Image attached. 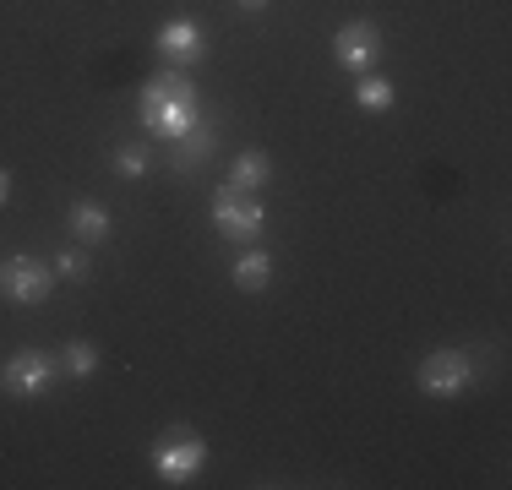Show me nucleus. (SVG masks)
I'll return each mask as SVG.
<instances>
[{"mask_svg":"<svg viewBox=\"0 0 512 490\" xmlns=\"http://www.w3.org/2000/svg\"><path fill=\"white\" fill-rule=\"evenodd\" d=\"M137 120H142V131H148V137H158V142L186 137V131L202 120V93H197V82H191L186 71H175V66L153 71V77L142 82V93H137Z\"/></svg>","mask_w":512,"mask_h":490,"instance_id":"nucleus-1","label":"nucleus"},{"mask_svg":"<svg viewBox=\"0 0 512 490\" xmlns=\"http://www.w3.org/2000/svg\"><path fill=\"white\" fill-rule=\"evenodd\" d=\"M480 365H474L469 349H431L420 365H414V382H420L425 398H463L474 387Z\"/></svg>","mask_w":512,"mask_h":490,"instance_id":"nucleus-2","label":"nucleus"},{"mask_svg":"<svg viewBox=\"0 0 512 490\" xmlns=\"http://www.w3.org/2000/svg\"><path fill=\"white\" fill-rule=\"evenodd\" d=\"M213 229H218L224 240H240V245L262 240V229H267L262 196L235 191V186H218V191H213Z\"/></svg>","mask_w":512,"mask_h":490,"instance_id":"nucleus-3","label":"nucleus"},{"mask_svg":"<svg viewBox=\"0 0 512 490\" xmlns=\"http://www.w3.org/2000/svg\"><path fill=\"white\" fill-rule=\"evenodd\" d=\"M55 376H60V360L55 354H39V349H17L6 365H0V387H6V398H44V392H55Z\"/></svg>","mask_w":512,"mask_h":490,"instance_id":"nucleus-4","label":"nucleus"},{"mask_svg":"<svg viewBox=\"0 0 512 490\" xmlns=\"http://www.w3.org/2000/svg\"><path fill=\"white\" fill-rule=\"evenodd\" d=\"M202 463H207V441L197 431H169L153 447V469L164 485H191L202 474Z\"/></svg>","mask_w":512,"mask_h":490,"instance_id":"nucleus-5","label":"nucleus"},{"mask_svg":"<svg viewBox=\"0 0 512 490\" xmlns=\"http://www.w3.org/2000/svg\"><path fill=\"white\" fill-rule=\"evenodd\" d=\"M50 289H55V267L44 256H11V262H0V300L39 305Z\"/></svg>","mask_w":512,"mask_h":490,"instance_id":"nucleus-6","label":"nucleus"},{"mask_svg":"<svg viewBox=\"0 0 512 490\" xmlns=\"http://www.w3.org/2000/svg\"><path fill=\"white\" fill-rule=\"evenodd\" d=\"M153 49L164 55V66L186 71V66H197V60L207 55V33H202V22H191V17H169V22H158Z\"/></svg>","mask_w":512,"mask_h":490,"instance_id":"nucleus-7","label":"nucleus"},{"mask_svg":"<svg viewBox=\"0 0 512 490\" xmlns=\"http://www.w3.org/2000/svg\"><path fill=\"white\" fill-rule=\"evenodd\" d=\"M333 60L344 71H371L376 60H382V28H376L371 17L344 22V28L333 33Z\"/></svg>","mask_w":512,"mask_h":490,"instance_id":"nucleus-8","label":"nucleus"},{"mask_svg":"<svg viewBox=\"0 0 512 490\" xmlns=\"http://www.w3.org/2000/svg\"><path fill=\"white\" fill-rule=\"evenodd\" d=\"M213 153H218V126H213L207 115L186 131V137L164 142V164H169V175H180V180H191V175H197V169H202Z\"/></svg>","mask_w":512,"mask_h":490,"instance_id":"nucleus-9","label":"nucleus"},{"mask_svg":"<svg viewBox=\"0 0 512 490\" xmlns=\"http://www.w3.org/2000/svg\"><path fill=\"white\" fill-rule=\"evenodd\" d=\"M66 229H71V240L77 245H99V240H109V207L104 202H71L66 207Z\"/></svg>","mask_w":512,"mask_h":490,"instance_id":"nucleus-10","label":"nucleus"},{"mask_svg":"<svg viewBox=\"0 0 512 490\" xmlns=\"http://www.w3.org/2000/svg\"><path fill=\"white\" fill-rule=\"evenodd\" d=\"M267 180H273V158H267L262 147H246V153H235V164H229V180H224V186L262 196Z\"/></svg>","mask_w":512,"mask_h":490,"instance_id":"nucleus-11","label":"nucleus"},{"mask_svg":"<svg viewBox=\"0 0 512 490\" xmlns=\"http://www.w3.org/2000/svg\"><path fill=\"white\" fill-rule=\"evenodd\" d=\"M229 278H235L240 294H262L267 284H273V256L267 251H240L235 267H229Z\"/></svg>","mask_w":512,"mask_h":490,"instance_id":"nucleus-12","label":"nucleus"},{"mask_svg":"<svg viewBox=\"0 0 512 490\" xmlns=\"http://www.w3.org/2000/svg\"><path fill=\"white\" fill-rule=\"evenodd\" d=\"M60 376H71V382H88L93 371H99V343H88V338H71V343H60Z\"/></svg>","mask_w":512,"mask_h":490,"instance_id":"nucleus-13","label":"nucleus"},{"mask_svg":"<svg viewBox=\"0 0 512 490\" xmlns=\"http://www.w3.org/2000/svg\"><path fill=\"white\" fill-rule=\"evenodd\" d=\"M355 104L365 109V115H387V109L398 104V88L387 77H360V88H355Z\"/></svg>","mask_w":512,"mask_h":490,"instance_id":"nucleus-14","label":"nucleus"},{"mask_svg":"<svg viewBox=\"0 0 512 490\" xmlns=\"http://www.w3.org/2000/svg\"><path fill=\"white\" fill-rule=\"evenodd\" d=\"M50 267H55V278H66V284H88V273H93V262H88V251H82V245L55 251Z\"/></svg>","mask_w":512,"mask_h":490,"instance_id":"nucleus-15","label":"nucleus"},{"mask_svg":"<svg viewBox=\"0 0 512 490\" xmlns=\"http://www.w3.org/2000/svg\"><path fill=\"white\" fill-rule=\"evenodd\" d=\"M148 164H153V153L142 142H120L115 147V175L120 180H142V175H148Z\"/></svg>","mask_w":512,"mask_h":490,"instance_id":"nucleus-16","label":"nucleus"},{"mask_svg":"<svg viewBox=\"0 0 512 490\" xmlns=\"http://www.w3.org/2000/svg\"><path fill=\"white\" fill-rule=\"evenodd\" d=\"M11 202V169H0V207Z\"/></svg>","mask_w":512,"mask_h":490,"instance_id":"nucleus-17","label":"nucleus"},{"mask_svg":"<svg viewBox=\"0 0 512 490\" xmlns=\"http://www.w3.org/2000/svg\"><path fill=\"white\" fill-rule=\"evenodd\" d=\"M235 6H240V11H262L267 0H235Z\"/></svg>","mask_w":512,"mask_h":490,"instance_id":"nucleus-18","label":"nucleus"},{"mask_svg":"<svg viewBox=\"0 0 512 490\" xmlns=\"http://www.w3.org/2000/svg\"><path fill=\"white\" fill-rule=\"evenodd\" d=\"M0 392H6V387H0Z\"/></svg>","mask_w":512,"mask_h":490,"instance_id":"nucleus-19","label":"nucleus"}]
</instances>
